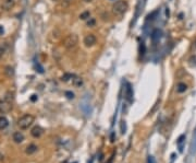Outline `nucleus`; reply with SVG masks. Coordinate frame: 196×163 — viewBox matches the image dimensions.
Instances as JSON below:
<instances>
[{"mask_svg": "<svg viewBox=\"0 0 196 163\" xmlns=\"http://www.w3.org/2000/svg\"><path fill=\"white\" fill-rule=\"evenodd\" d=\"M34 121H35V117L32 114H25V115H23L22 117L19 118L18 126L20 129L25 130V129H28L33 125Z\"/></svg>", "mask_w": 196, "mask_h": 163, "instance_id": "obj_1", "label": "nucleus"}, {"mask_svg": "<svg viewBox=\"0 0 196 163\" xmlns=\"http://www.w3.org/2000/svg\"><path fill=\"white\" fill-rule=\"evenodd\" d=\"M12 101H13V94L8 92L6 94L5 99L0 102V113H8L12 109Z\"/></svg>", "mask_w": 196, "mask_h": 163, "instance_id": "obj_2", "label": "nucleus"}, {"mask_svg": "<svg viewBox=\"0 0 196 163\" xmlns=\"http://www.w3.org/2000/svg\"><path fill=\"white\" fill-rule=\"evenodd\" d=\"M129 9V3L125 0H118L112 5V11L115 14L121 15V14L125 13Z\"/></svg>", "mask_w": 196, "mask_h": 163, "instance_id": "obj_3", "label": "nucleus"}, {"mask_svg": "<svg viewBox=\"0 0 196 163\" xmlns=\"http://www.w3.org/2000/svg\"><path fill=\"white\" fill-rule=\"evenodd\" d=\"M77 44H79V36L76 34H69L63 40V46L69 50L75 48Z\"/></svg>", "mask_w": 196, "mask_h": 163, "instance_id": "obj_4", "label": "nucleus"}, {"mask_svg": "<svg viewBox=\"0 0 196 163\" xmlns=\"http://www.w3.org/2000/svg\"><path fill=\"white\" fill-rule=\"evenodd\" d=\"M83 43H84V45L86 46V47H93V46L97 43V37L95 36L94 34H87V35L84 37Z\"/></svg>", "mask_w": 196, "mask_h": 163, "instance_id": "obj_5", "label": "nucleus"}, {"mask_svg": "<svg viewBox=\"0 0 196 163\" xmlns=\"http://www.w3.org/2000/svg\"><path fill=\"white\" fill-rule=\"evenodd\" d=\"M15 3H17V0H3L1 3V9L3 11H10L14 8Z\"/></svg>", "mask_w": 196, "mask_h": 163, "instance_id": "obj_6", "label": "nucleus"}, {"mask_svg": "<svg viewBox=\"0 0 196 163\" xmlns=\"http://www.w3.org/2000/svg\"><path fill=\"white\" fill-rule=\"evenodd\" d=\"M43 134H44V129L40 126H35L32 128L31 135L34 137V138H39V137L43 136Z\"/></svg>", "mask_w": 196, "mask_h": 163, "instance_id": "obj_7", "label": "nucleus"}, {"mask_svg": "<svg viewBox=\"0 0 196 163\" xmlns=\"http://www.w3.org/2000/svg\"><path fill=\"white\" fill-rule=\"evenodd\" d=\"M13 141L15 142V143H21V142H23L24 141V135H23L22 132H17L13 134Z\"/></svg>", "mask_w": 196, "mask_h": 163, "instance_id": "obj_8", "label": "nucleus"}, {"mask_svg": "<svg viewBox=\"0 0 196 163\" xmlns=\"http://www.w3.org/2000/svg\"><path fill=\"white\" fill-rule=\"evenodd\" d=\"M72 84L75 86V88H81L83 86V79L77 76H74L73 79H72Z\"/></svg>", "mask_w": 196, "mask_h": 163, "instance_id": "obj_9", "label": "nucleus"}, {"mask_svg": "<svg viewBox=\"0 0 196 163\" xmlns=\"http://www.w3.org/2000/svg\"><path fill=\"white\" fill-rule=\"evenodd\" d=\"M125 99L129 102H132V100H133V92H132V89H131L130 84H128V88L125 90Z\"/></svg>", "mask_w": 196, "mask_h": 163, "instance_id": "obj_10", "label": "nucleus"}, {"mask_svg": "<svg viewBox=\"0 0 196 163\" xmlns=\"http://www.w3.org/2000/svg\"><path fill=\"white\" fill-rule=\"evenodd\" d=\"M8 125H9V121L7 119V117H5V116H0V130L7 128Z\"/></svg>", "mask_w": 196, "mask_h": 163, "instance_id": "obj_11", "label": "nucleus"}, {"mask_svg": "<svg viewBox=\"0 0 196 163\" xmlns=\"http://www.w3.org/2000/svg\"><path fill=\"white\" fill-rule=\"evenodd\" d=\"M186 90H187V86L185 83L180 82V83L177 84V92H178V93H184Z\"/></svg>", "mask_w": 196, "mask_h": 163, "instance_id": "obj_12", "label": "nucleus"}, {"mask_svg": "<svg viewBox=\"0 0 196 163\" xmlns=\"http://www.w3.org/2000/svg\"><path fill=\"white\" fill-rule=\"evenodd\" d=\"M37 150H38L37 146H35V145H30V146H27V147H26V149H25V152H26V154H33V153H35Z\"/></svg>", "mask_w": 196, "mask_h": 163, "instance_id": "obj_13", "label": "nucleus"}, {"mask_svg": "<svg viewBox=\"0 0 196 163\" xmlns=\"http://www.w3.org/2000/svg\"><path fill=\"white\" fill-rule=\"evenodd\" d=\"M74 75H71V73H64L62 77H61V81L63 82H68L70 79H73Z\"/></svg>", "mask_w": 196, "mask_h": 163, "instance_id": "obj_14", "label": "nucleus"}, {"mask_svg": "<svg viewBox=\"0 0 196 163\" xmlns=\"http://www.w3.org/2000/svg\"><path fill=\"white\" fill-rule=\"evenodd\" d=\"M90 18V12H89L88 10L87 11H84V12H82L80 14V19L81 20H88Z\"/></svg>", "mask_w": 196, "mask_h": 163, "instance_id": "obj_15", "label": "nucleus"}, {"mask_svg": "<svg viewBox=\"0 0 196 163\" xmlns=\"http://www.w3.org/2000/svg\"><path fill=\"white\" fill-rule=\"evenodd\" d=\"M86 24H87V26L88 27H94L95 25H96V20H95L94 18H89L88 20H87Z\"/></svg>", "mask_w": 196, "mask_h": 163, "instance_id": "obj_16", "label": "nucleus"}, {"mask_svg": "<svg viewBox=\"0 0 196 163\" xmlns=\"http://www.w3.org/2000/svg\"><path fill=\"white\" fill-rule=\"evenodd\" d=\"M13 68L11 67V66H7L6 67V73H7V76L8 77H11V76H13Z\"/></svg>", "mask_w": 196, "mask_h": 163, "instance_id": "obj_17", "label": "nucleus"}, {"mask_svg": "<svg viewBox=\"0 0 196 163\" xmlns=\"http://www.w3.org/2000/svg\"><path fill=\"white\" fill-rule=\"evenodd\" d=\"M125 130H126V127H125V122H121V132L122 134H125Z\"/></svg>", "mask_w": 196, "mask_h": 163, "instance_id": "obj_18", "label": "nucleus"}, {"mask_svg": "<svg viewBox=\"0 0 196 163\" xmlns=\"http://www.w3.org/2000/svg\"><path fill=\"white\" fill-rule=\"evenodd\" d=\"M184 139H185V135H182V136H180L178 138V141H177V143H178V145H181L183 141H184Z\"/></svg>", "mask_w": 196, "mask_h": 163, "instance_id": "obj_19", "label": "nucleus"}, {"mask_svg": "<svg viewBox=\"0 0 196 163\" xmlns=\"http://www.w3.org/2000/svg\"><path fill=\"white\" fill-rule=\"evenodd\" d=\"M147 163H156V160L153 155H149L148 159H147Z\"/></svg>", "mask_w": 196, "mask_h": 163, "instance_id": "obj_20", "label": "nucleus"}, {"mask_svg": "<svg viewBox=\"0 0 196 163\" xmlns=\"http://www.w3.org/2000/svg\"><path fill=\"white\" fill-rule=\"evenodd\" d=\"M66 95H67V98H68V99H70V100H71V99H73V98H74V94H73L72 92H70V91H67V92H66Z\"/></svg>", "mask_w": 196, "mask_h": 163, "instance_id": "obj_21", "label": "nucleus"}, {"mask_svg": "<svg viewBox=\"0 0 196 163\" xmlns=\"http://www.w3.org/2000/svg\"><path fill=\"white\" fill-rule=\"evenodd\" d=\"M31 101L32 102H35V101H37V95H35V94H33L31 96Z\"/></svg>", "mask_w": 196, "mask_h": 163, "instance_id": "obj_22", "label": "nucleus"}, {"mask_svg": "<svg viewBox=\"0 0 196 163\" xmlns=\"http://www.w3.org/2000/svg\"><path fill=\"white\" fill-rule=\"evenodd\" d=\"M2 56H3V49H2V48H0V59H1Z\"/></svg>", "mask_w": 196, "mask_h": 163, "instance_id": "obj_23", "label": "nucleus"}, {"mask_svg": "<svg viewBox=\"0 0 196 163\" xmlns=\"http://www.w3.org/2000/svg\"><path fill=\"white\" fill-rule=\"evenodd\" d=\"M85 2H87V3H88V2H92V1H93V0H84Z\"/></svg>", "mask_w": 196, "mask_h": 163, "instance_id": "obj_24", "label": "nucleus"}]
</instances>
